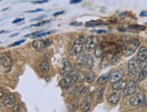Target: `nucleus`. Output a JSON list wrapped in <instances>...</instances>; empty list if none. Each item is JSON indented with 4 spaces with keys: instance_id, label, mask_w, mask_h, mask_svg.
<instances>
[{
    "instance_id": "11",
    "label": "nucleus",
    "mask_w": 147,
    "mask_h": 112,
    "mask_svg": "<svg viewBox=\"0 0 147 112\" xmlns=\"http://www.w3.org/2000/svg\"><path fill=\"white\" fill-rule=\"evenodd\" d=\"M136 59L140 63H142L144 61H146V59H147V47H145V46H141V47H140V49L137 52Z\"/></svg>"
},
{
    "instance_id": "21",
    "label": "nucleus",
    "mask_w": 147,
    "mask_h": 112,
    "mask_svg": "<svg viewBox=\"0 0 147 112\" xmlns=\"http://www.w3.org/2000/svg\"><path fill=\"white\" fill-rule=\"evenodd\" d=\"M102 56L103 57H102V61H101V68H105L109 64V62H111V59H109L107 54H106V52H104V54Z\"/></svg>"
},
{
    "instance_id": "12",
    "label": "nucleus",
    "mask_w": 147,
    "mask_h": 112,
    "mask_svg": "<svg viewBox=\"0 0 147 112\" xmlns=\"http://www.w3.org/2000/svg\"><path fill=\"white\" fill-rule=\"evenodd\" d=\"M124 77V71L122 70H117V71H114L111 75H110V82L114 83L117 81L122 80V78Z\"/></svg>"
},
{
    "instance_id": "23",
    "label": "nucleus",
    "mask_w": 147,
    "mask_h": 112,
    "mask_svg": "<svg viewBox=\"0 0 147 112\" xmlns=\"http://www.w3.org/2000/svg\"><path fill=\"white\" fill-rule=\"evenodd\" d=\"M85 90H86L85 86H83V85H78V86L76 87L75 90H74V94H75L76 97H78V96L81 95Z\"/></svg>"
},
{
    "instance_id": "39",
    "label": "nucleus",
    "mask_w": 147,
    "mask_h": 112,
    "mask_svg": "<svg viewBox=\"0 0 147 112\" xmlns=\"http://www.w3.org/2000/svg\"><path fill=\"white\" fill-rule=\"evenodd\" d=\"M62 14H64V11H61V12H57V13H54V16H58L60 15H62Z\"/></svg>"
},
{
    "instance_id": "17",
    "label": "nucleus",
    "mask_w": 147,
    "mask_h": 112,
    "mask_svg": "<svg viewBox=\"0 0 147 112\" xmlns=\"http://www.w3.org/2000/svg\"><path fill=\"white\" fill-rule=\"evenodd\" d=\"M110 75H111V72L110 71H108L107 73H105L103 75H101L99 78H98V84H101V85H103V84H106L108 80L110 79Z\"/></svg>"
},
{
    "instance_id": "25",
    "label": "nucleus",
    "mask_w": 147,
    "mask_h": 112,
    "mask_svg": "<svg viewBox=\"0 0 147 112\" xmlns=\"http://www.w3.org/2000/svg\"><path fill=\"white\" fill-rule=\"evenodd\" d=\"M85 66H86V68L88 69V70H91V69L93 68V66H94V60H93V57L88 56V60H87L86 62H85Z\"/></svg>"
},
{
    "instance_id": "43",
    "label": "nucleus",
    "mask_w": 147,
    "mask_h": 112,
    "mask_svg": "<svg viewBox=\"0 0 147 112\" xmlns=\"http://www.w3.org/2000/svg\"><path fill=\"white\" fill-rule=\"evenodd\" d=\"M143 106L144 107H147V97H145V98H144V101Z\"/></svg>"
},
{
    "instance_id": "19",
    "label": "nucleus",
    "mask_w": 147,
    "mask_h": 112,
    "mask_svg": "<svg viewBox=\"0 0 147 112\" xmlns=\"http://www.w3.org/2000/svg\"><path fill=\"white\" fill-rule=\"evenodd\" d=\"M53 31H50V32H44V31H39V32H36V33H34V34H31L29 35L28 36H31L33 38H39V37H42V36H45L47 35H50L52 34Z\"/></svg>"
},
{
    "instance_id": "41",
    "label": "nucleus",
    "mask_w": 147,
    "mask_h": 112,
    "mask_svg": "<svg viewBox=\"0 0 147 112\" xmlns=\"http://www.w3.org/2000/svg\"><path fill=\"white\" fill-rule=\"evenodd\" d=\"M42 11V9L39 8V9H36V10H33V11H27V12H25V13H35V12H41Z\"/></svg>"
},
{
    "instance_id": "4",
    "label": "nucleus",
    "mask_w": 147,
    "mask_h": 112,
    "mask_svg": "<svg viewBox=\"0 0 147 112\" xmlns=\"http://www.w3.org/2000/svg\"><path fill=\"white\" fill-rule=\"evenodd\" d=\"M141 71V63L136 58H133L128 62V72L131 76L137 75Z\"/></svg>"
},
{
    "instance_id": "27",
    "label": "nucleus",
    "mask_w": 147,
    "mask_h": 112,
    "mask_svg": "<svg viewBox=\"0 0 147 112\" xmlns=\"http://www.w3.org/2000/svg\"><path fill=\"white\" fill-rule=\"evenodd\" d=\"M145 26H142V25H138V24H133L128 26V30H132L133 32H137L140 30H144Z\"/></svg>"
},
{
    "instance_id": "5",
    "label": "nucleus",
    "mask_w": 147,
    "mask_h": 112,
    "mask_svg": "<svg viewBox=\"0 0 147 112\" xmlns=\"http://www.w3.org/2000/svg\"><path fill=\"white\" fill-rule=\"evenodd\" d=\"M138 88V81L136 80H131L128 83H126L125 88L123 90L124 96H131L136 93Z\"/></svg>"
},
{
    "instance_id": "44",
    "label": "nucleus",
    "mask_w": 147,
    "mask_h": 112,
    "mask_svg": "<svg viewBox=\"0 0 147 112\" xmlns=\"http://www.w3.org/2000/svg\"><path fill=\"white\" fill-rule=\"evenodd\" d=\"M3 94H4V91L1 88H0V98H3Z\"/></svg>"
},
{
    "instance_id": "33",
    "label": "nucleus",
    "mask_w": 147,
    "mask_h": 112,
    "mask_svg": "<svg viewBox=\"0 0 147 112\" xmlns=\"http://www.w3.org/2000/svg\"><path fill=\"white\" fill-rule=\"evenodd\" d=\"M92 32L97 33V34H106V33H107L106 30H94V31H92Z\"/></svg>"
},
{
    "instance_id": "1",
    "label": "nucleus",
    "mask_w": 147,
    "mask_h": 112,
    "mask_svg": "<svg viewBox=\"0 0 147 112\" xmlns=\"http://www.w3.org/2000/svg\"><path fill=\"white\" fill-rule=\"evenodd\" d=\"M140 45V42L137 39L133 38L128 42H126L123 46H122V52L125 56H130L133 54H135V52L137 50V48Z\"/></svg>"
},
{
    "instance_id": "15",
    "label": "nucleus",
    "mask_w": 147,
    "mask_h": 112,
    "mask_svg": "<svg viewBox=\"0 0 147 112\" xmlns=\"http://www.w3.org/2000/svg\"><path fill=\"white\" fill-rule=\"evenodd\" d=\"M126 86V81H124V80H120V81H117L116 82L112 83V87L114 90H123Z\"/></svg>"
},
{
    "instance_id": "20",
    "label": "nucleus",
    "mask_w": 147,
    "mask_h": 112,
    "mask_svg": "<svg viewBox=\"0 0 147 112\" xmlns=\"http://www.w3.org/2000/svg\"><path fill=\"white\" fill-rule=\"evenodd\" d=\"M147 77V64H145L144 66L142 68V70L140 71L139 75H138V81H142Z\"/></svg>"
},
{
    "instance_id": "37",
    "label": "nucleus",
    "mask_w": 147,
    "mask_h": 112,
    "mask_svg": "<svg viewBox=\"0 0 147 112\" xmlns=\"http://www.w3.org/2000/svg\"><path fill=\"white\" fill-rule=\"evenodd\" d=\"M47 0H41V1H35L34 2V4H43V3H47Z\"/></svg>"
},
{
    "instance_id": "38",
    "label": "nucleus",
    "mask_w": 147,
    "mask_h": 112,
    "mask_svg": "<svg viewBox=\"0 0 147 112\" xmlns=\"http://www.w3.org/2000/svg\"><path fill=\"white\" fill-rule=\"evenodd\" d=\"M81 1H82V0H71L69 4H77V3H80Z\"/></svg>"
},
{
    "instance_id": "30",
    "label": "nucleus",
    "mask_w": 147,
    "mask_h": 112,
    "mask_svg": "<svg viewBox=\"0 0 147 112\" xmlns=\"http://www.w3.org/2000/svg\"><path fill=\"white\" fill-rule=\"evenodd\" d=\"M77 78H78V81L79 82H82L84 80H86L85 72H83L82 71H80L78 73H77Z\"/></svg>"
},
{
    "instance_id": "36",
    "label": "nucleus",
    "mask_w": 147,
    "mask_h": 112,
    "mask_svg": "<svg viewBox=\"0 0 147 112\" xmlns=\"http://www.w3.org/2000/svg\"><path fill=\"white\" fill-rule=\"evenodd\" d=\"M22 21H24V18H17V19H16V20L13 21V24H16L19 22H22Z\"/></svg>"
},
{
    "instance_id": "14",
    "label": "nucleus",
    "mask_w": 147,
    "mask_h": 112,
    "mask_svg": "<svg viewBox=\"0 0 147 112\" xmlns=\"http://www.w3.org/2000/svg\"><path fill=\"white\" fill-rule=\"evenodd\" d=\"M0 64H1L3 67L7 69V71H9L11 66H12V60H11V58L9 56H7V55L3 56L1 59H0Z\"/></svg>"
},
{
    "instance_id": "7",
    "label": "nucleus",
    "mask_w": 147,
    "mask_h": 112,
    "mask_svg": "<svg viewBox=\"0 0 147 112\" xmlns=\"http://www.w3.org/2000/svg\"><path fill=\"white\" fill-rule=\"evenodd\" d=\"M50 45H51V41L49 40H34L33 42L34 48L37 52H40L44 51Z\"/></svg>"
},
{
    "instance_id": "45",
    "label": "nucleus",
    "mask_w": 147,
    "mask_h": 112,
    "mask_svg": "<svg viewBox=\"0 0 147 112\" xmlns=\"http://www.w3.org/2000/svg\"><path fill=\"white\" fill-rule=\"evenodd\" d=\"M19 34H18V33H16V34H14V35H11V37H14V36H16V35H18Z\"/></svg>"
},
{
    "instance_id": "3",
    "label": "nucleus",
    "mask_w": 147,
    "mask_h": 112,
    "mask_svg": "<svg viewBox=\"0 0 147 112\" xmlns=\"http://www.w3.org/2000/svg\"><path fill=\"white\" fill-rule=\"evenodd\" d=\"M77 81H78V78H77V74L74 73H71L67 76H64V78L60 81V86L61 88H69L71 87L73 84H75Z\"/></svg>"
},
{
    "instance_id": "26",
    "label": "nucleus",
    "mask_w": 147,
    "mask_h": 112,
    "mask_svg": "<svg viewBox=\"0 0 147 112\" xmlns=\"http://www.w3.org/2000/svg\"><path fill=\"white\" fill-rule=\"evenodd\" d=\"M80 109L83 111H88L89 109H90V103H89L87 100H83L81 105H80Z\"/></svg>"
},
{
    "instance_id": "18",
    "label": "nucleus",
    "mask_w": 147,
    "mask_h": 112,
    "mask_svg": "<svg viewBox=\"0 0 147 112\" xmlns=\"http://www.w3.org/2000/svg\"><path fill=\"white\" fill-rule=\"evenodd\" d=\"M95 50V52H94V55H95V57H97V58H100V57H102V55L104 54V47L102 46L101 44H98V45H97L96 46V48L94 49Z\"/></svg>"
},
{
    "instance_id": "29",
    "label": "nucleus",
    "mask_w": 147,
    "mask_h": 112,
    "mask_svg": "<svg viewBox=\"0 0 147 112\" xmlns=\"http://www.w3.org/2000/svg\"><path fill=\"white\" fill-rule=\"evenodd\" d=\"M98 25H102V22L97 20V21H89L86 23L87 27H94V26H98Z\"/></svg>"
},
{
    "instance_id": "34",
    "label": "nucleus",
    "mask_w": 147,
    "mask_h": 112,
    "mask_svg": "<svg viewBox=\"0 0 147 112\" xmlns=\"http://www.w3.org/2000/svg\"><path fill=\"white\" fill-rule=\"evenodd\" d=\"M50 21L48 20V21H43V22H40V23H38V24H34L33 26H41V25H42V24H47V23H49Z\"/></svg>"
},
{
    "instance_id": "28",
    "label": "nucleus",
    "mask_w": 147,
    "mask_h": 112,
    "mask_svg": "<svg viewBox=\"0 0 147 112\" xmlns=\"http://www.w3.org/2000/svg\"><path fill=\"white\" fill-rule=\"evenodd\" d=\"M119 61H120L119 52H116V54H115L112 56L110 63H111L112 65H116V64H117V63L119 62Z\"/></svg>"
},
{
    "instance_id": "6",
    "label": "nucleus",
    "mask_w": 147,
    "mask_h": 112,
    "mask_svg": "<svg viewBox=\"0 0 147 112\" xmlns=\"http://www.w3.org/2000/svg\"><path fill=\"white\" fill-rule=\"evenodd\" d=\"M144 98H145V96H144V94L143 93V92H139V93L135 94V95L130 98L129 103L133 107H136V108L141 107V106H143V104H144Z\"/></svg>"
},
{
    "instance_id": "42",
    "label": "nucleus",
    "mask_w": 147,
    "mask_h": 112,
    "mask_svg": "<svg viewBox=\"0 0 147 112\" xmlns=\"http://www.w3.org/2000/svg\"><path fill=\"white\" fill-rule=\"evenodd\" d=\"M71 25H78V26H80V25H82V23H71Z\"/></svg>"
},
{
    "instance_id": "16",
    "label": "nucleus",
    "mask_w": 147,
    "mask_h": 112,
    "mask_svg": "<svg viewBox=\"0 0 147 112\" xmlns=\"http://www.w3.org/2000/svg\"><path fill=\"white\" fill-rule=\"evenodd\" d=\"M50 70V64H49V61L46 58H44L42 62L40 64V71L42 72V73H46Z\"/></svg>"
},
{
    "instance_id": "31",
    "label": "nucleus",
    "mask_w": 147,
    "mask_h": 112,
    "mask_svg": "<svg viewBox=\"0 0 147 112\" xmlns=\"http://www.w3.org/2000/svg\"><path fill=\"white\" fill-rule=\"evenodd\" d=\"M104 88H101V89H98V90L97 91V98L98 100H100L102 98V96H103V92H104Z\"/></svg>"
},
{
    "instance_id": "22",
    "label": "nucleus",
    "mask_w": 147,
    "mask_h": 112,
    "mask_svg": "<svg viewBox=\"0 0 147 112\" xmlns=\"http://www.w3.org/2000/svg\"><path fill=\"white\" fill-rule=\"evenodd\" d=\"M88 55L86 54L85 52L81 51L80 54H78V62L84 64V62H86V61L88 60Z\"/></svg>"
},
{
    "instance_id": "40",
    "label": "nucleus",
    "mask_w": 147,
    "mask_h": 112,
    "mask_svg": "<svg viewBox=\"0 0 147 112\" xmlns=\"http://www.w3.org/2000/svg\"><path fill=\"white\" fill-rule=\"evenodd\" d=\"M140 16H142V17L147 16V11H143V12H141V14H140Z\"/></svg>"
},
{
    "instance_id": "9",
    "label": "nucleus",
    "mask_w": 147,
    "mask_h": 112,
    "mask_svg": "<svg viewBox=\"0 0 147 112\" xmlns=\"http://www.w3.org/2000/svg\"><path fill=\"white\" fill-rule=\"evenodd\" d=\"M2 101H3V104L5 105V106L9 107V108H13L16 105V98L13 94H7V95L3 97Z\"/></svg>"
},
{
    "instance_id": "32",
    "label": "nucleus",
    "mask_w": 147,
    "mask_h": 112,
    "mask_svg": "<svg viewBox=\"0 0 147 112\" xmlns=\"http://www.w3.org/2000/svg\"><path fill=\"white\" fill-rule=\"evenodd\" d=\"M24 43V40H21V41H17V42H16V43H12V44L10 45V47H14V46L20 45V44H21V43Z\"/></svg>"
},
{
    "instance_id": "46",
    "label": "nucleus",
    "mask_w": 147,
    "mask_h": 112,
    "mask_svg": "<svg viewBox=\"0 0 147 112\" xmlns=\"http://www.w3.org/2000/svg\"><path fill=\"white\" fill-rule=\"evenodd\" d=\"M146 60H147V59H146ZM146 64H147V63H146Z\"/></svg>"
},
{
    "instance_id": "13",
    "label": "nucleus",
    "mask_w": 147,
    "mask_h": 112,
    "mask_svg": "<svg viewBox=\"0 0 147 112\" xmlns=\"http://www.w3.org/2000/svg\"><path fill=\"white\" fill-rule=\"evenodd\" d=\"M120 98H121L120 94L117 93V92H114V93L110 94L107 97V102L111 105H117L120 100Z\"/></svg>"
},
{
    "instance_id": "10",
    "label": "nucleus",
    "mask_w": 147,
    "mask_h": 112,
    "mask_svg": "<svg viewBox=\"0 0 147 112\" xmlns=\"http://www.w3.org/2000/svg\"><path fill=\"white\" fill-rule=\"evenodd\" d=\"M72 71H73V68H72V64L71 63V62L68 61L67 59H64V60H63V67L61 71V75L67 76L69 74H71Z\"/></svg>"
},
{
    "instance_id": "35",
    "label": "nucleus",
    "mask_w": 147,
    "mask_h": 112,
    "mask_svg": "<svg viewBox=\"0 0 147 112\" xmlns=\"http://www.w3.org/2000/svg\"><path fill=\"white\" fill-rule=\"evenodd\" d=\"M43 17H45V16H39V17H37V18H34V19H31V22H33V21H38V20H42V19Z\"/></svg>"
},
{
    "instance_id": "2",
    "label": "nucleus",
    "mask_w": 147,
    "mask_h": 112,
    "mask_svg": "<svg viewBox=\"0 0 147 112\" xmlns=\"http://www.w3.org/2000/svg\"><path fill=\"white\" fill-rule=\"evenodd\" d=\"M85 41H86V39L84 37V35H80L78 38L76 39V41L72 46L71 50L69 51V54L71 55H78L82 51L83 46H84V44H85Z\"/></svg>"
},
{
    "instance_id": "24",
    "label": "nucleus",
    "mask_w": 147,
    "mask_h": 112,
    "mask_svg": "<svg viewBox=\"0 0 147 112\" xmlns=\"http://www.w3.org/2000/svg\"><path fill=\"white\" fill-rule=\"evenodd\" d=\"M95 79H96V74L93 71H89L88 73L86 75V81L89 84L92 83L95 81Z\"/></svg>"
},
{
    "instance_id": "8",
    "label": "nucleus",
    "mask_w": 147,
    "mask_h": 112,
    "mask_svg": "<svg viewBox=\"0 0 147 112\" xmlns=\"http://www.w3.org/2000/svg\"><path fill=\"white\" fill-rule=\"evenodd\" d=\"M98 38L94 36V35H91V36H89L86 39V41H85V48L87 51L88 52H91L92 50H94L96 48V46L98 45Z\"/></svg>"
}]
</instances>
